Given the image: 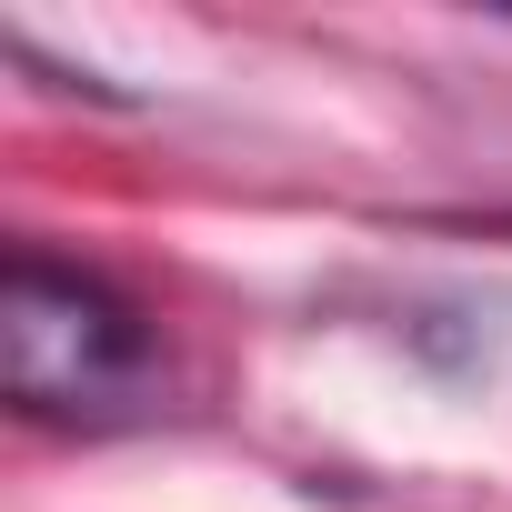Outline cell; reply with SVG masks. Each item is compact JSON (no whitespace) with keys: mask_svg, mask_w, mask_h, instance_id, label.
Masks as SVG:
<instances>
[{"mask_svg":"<svg viewBox=\"0 0 512 512\" xmlns=\"http://www.w3.org/2000/svg\"><path fill=\"white\" fill-rule=\"evenodd\" d=\"M161 342L141 322L131 292H111L81 262H51V251H11L0 272V392H11L21 422H101L151 402Z\"/></svg>","mask_w":512,"mask_h":512,"instance_id":"obj_1","label":"cell"}]
</instances>
